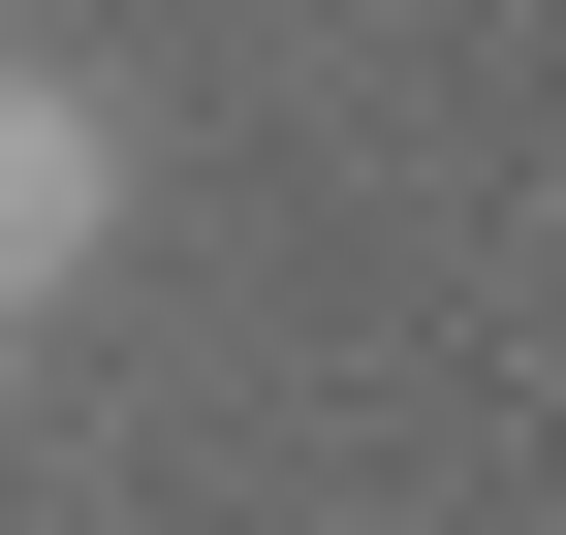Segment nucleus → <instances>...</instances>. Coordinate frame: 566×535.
Returning <instances> with one entry per match:
<instances>
[{"label": "nucleus", "mask_w": 566, "mask_h": 535, "mask_svg": "<svg viewBox=\"0 0 566 535\" xmlns=\"http://www.w3.org/2000/svg\"><path fill=\"white\" fill-rule=\"evenodd\" d=\"M95 252H126V95L95 63H0V347H32Z\"/></svg>", "instance_id": "obj_1"}]
</instances>
